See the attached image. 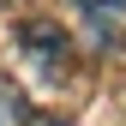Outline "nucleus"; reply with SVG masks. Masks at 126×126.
<instances>
[{"label":"nucleus","mask_w":126,"mask_h":126,"mask_svg":"<svg viewBox=\"0 0 126 126\" xmlns=\"http://www.w3.org/2000/svg\"><path fill=\"white\" fill-rule=\"evenodd\" d=\"M72 6H78V18L90 24V36H96V42H108V36L126 24V0H72Z\"/></svg>","instance_id":"2"},{"label":"nucleus","mask_w":126,"mask_h":126,"mask_svg":"<svg viewBox=\"0 0 126 126\" xmlns=\"http://www.w3.org/2000/svg\"><path fill=\"white\" fill-rule=\"evenodd\" d=\"M18 42L42 60V72H60V66H66V48H72V42H66V30H60V24H42V18L18 24Z\"/></svg>","instance_id":"1"}]
</instances>
